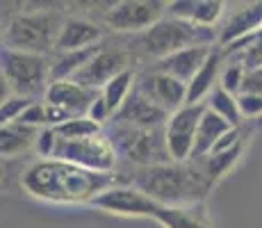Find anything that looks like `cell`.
I'll return each instance as SVG.
<instances>
[{
	"label": "cell",
	"mask_w": 262,
	"mask_h": 228,
	"mask_svg": "<svg viewBox=\"0 0 262 228\" xmlns=\"http://www.w3.org/2000/svg\"><path fill=\"white\" fill-rule=\"evenodd\" d=\"M233 59H237V62L244 67L246 71H253V69H262V39L255 46H251L249 50H244L242 55H237V57H233Z\"/></svg>",
	"instance_id": "32"
},
{
	"label": "cell",
	"mask_w": 262,
	"mask_h": 228,
	"mask_svg": "<svg viewBox=\"0 0 262 228\" xmlns=\"http://www.w3.org/2000/svg\"><path fill=\"white\" fill-rule=\"evenodd\" d=\"M107 135L112 139L114 149L119 153V160L128 162L130 167H158L173 162L169 153L167 133L164 128H130V126L110 123Z\"/></svg>",
	"instance_id": "5"
},
{
	"label": "cell",
	"mask_w": 262,
	"mask_h": 228,
	"mask_svg": "<svg viewBox=\"0 0 262 228\" xmlns=\"http://www.w3.org/2000/svg\"><path fill=\"white\" fill-rule=\"evenodd\" d=\"M3 82L16 96L43 98L50 87V57L3 48Z\"/></svg>",
	"instance_id": "6"
},
{
	"label": "cell",
	"mask_w": 262,
	"mask_h": 228,
	"mask_svg": "<svg viewBox=\"0 0 262 228\" xmlns=\"http://www.w3.org/2000/svg\"><path fill=\"white\" fill-rule=\"evenodd\" d=\"M121 182L137 187L158 205L167 208L205 203L212 190V182L194 162H169L144 169L133 167V174Z\"/></svg>",
	"instance_id": "2"
},
{
	"label": "cell",
	"mask_w": 262,
	"mask_h": 228,
	"mask_svg": "<svg viewBox=\"0 0 262 228\" xmlns=\"http://www.w3.org/2000/svg\"><path fill=\"white\" fill-rule=\"evenodd\" d=\"M169 112L162 110L160 105H155L150 98L139 91L137 87L133 89L130 98L123 103V108L114 114L112 123H121V126H130V128H146V130H153V128H164L169 121Z\"/></svg>",
	"instance_id": "14"
},
{
	"label": "cell",
	"mask_w": 262,
	"mask_h": 228,
	"mask_svg": "<svg viewBox=\"0 0 262 228\" xmlns=\"http://www.w3.org/2000/svg\"><path fill=\"white\" fill-rule=\"evenodd\" d=\"M230 130H233V126L226 119H221L219 114H214L212 110H208V105H205V112L201 116L199 130H196V144H194L191 160H201L205 155H210L214 151V146L219 144L221 137L226 133H230Z\"/></svg>",
	"instance_id": "21"
},
{
	"label": "cell",
	"mask_w": 262,
	"mask_h": 228,
	"mask_svg": "<svg viewBox=\"0 0 262 228\" xmlns=\"http://www.w3.org/2000/svg\"><path fill=\"white\" fill-rule=\"evenodd\" d=\"M191 46H216V30L199 28L189 21L164 16L144 34L135 37V42L130 44V50L135 53V57L153 59L155 64L173 53L191 48Z\"/></svg>",
	"instance_id": "4"
},
{
	"label": "cell",
	"mask_w": 262,
	"mask_h": 228,
	"mask_svg": "<svg viewBox=\"0 0 262 228\" xmlns=\"http://www.w3.org/2000/svg\"><path fill=\"white\" fill-rule=\"evenodd\" d=\"M205 105H208V110H212L214 114H219L221 119L228 121L233 128H242V126H244V116H242L237 96L228 94L224 87H216L212 94L208 96Z\"/></svg>",
	"instance_id": "25"
},
{
	"label": "cell",
	"mask_w": 262,
	"mask_h": 228,
	"mask_svg": "<svg viewBox=\"0 0 262 228\" xmlns=\"http://www.w3.org/2000/svg\"><path fill=\"white\" fill-rule=\"evenodd\" d=\"M224 53L219 48L212 50V55L208 57V62L201 67L199 73L191 78V82L187 85V105H199L205 103L208 96L219 87V80H221V71H224Z\"/></svg>",
	"instance_id": "19"
},
{
	"label": "cell",
	"mask_w": 262,
	"mask_h": 228,
	"mask_svg": "<svg viewBox=\"0 0 262 228\" xmlns=\"http://www.w3.org/2000/svg\"><path fill=\"white\" fill-rule=\"evenodd\" d=\"M242 91H251V94H260L262 96V69H253L246 71L244 85H242ZM239 91V94H242Z\"/></svg>",
	"instance_id": "33"
},
{
	"label": "cell",
	"mask_w": 262,
	"mask_h": 228,
	"mask_svg": "<svg viewBox=\"0 0 262 228\" xmlns=\"http://www.w3.org/2000/svg\"><path fill=\"white\" fill-rule=\"evenodd\" d=\"M100 96V91L89 89L84 85L75 82V80H55L43 96V103L57 105V108L67 110L73 116H84L89 114L94 100Z\"/></svg>",
	"instance_id": "16"
},
{
	"label": "cell",
	"mask_w": 262,
	"mask_h": 228,
	"mask_svg": "<svg viewBox=\"0 0 262 228\" xmlns=\"http://www.w3.org/2000/svg\"><path fill=\"white\" fill-rule=\"evenodd\" d=\"M226 9H228V3H221V0H173L169 3L167 16L189 21L199 28L216 30L224 21Z\"/></svg>",
	"instance_id": "17"
},
{
	"label": "cell",
	"mask_w": 262,
	"mask_h": 228,
	"mask_svg": "<svg viewBox=\"0 0 262 228\" xmlns=\"http://www.w3.org/2000/svg\"><path fill=\"white\" fill-rule=\"evenodd\" d=\"M235 9H226V16L216 28V48L258 34L262 30V3H237Z\"/></svg>",
	"instance_id": "13"
},
{
	"label": "cell",
	"mask_w": 262,
	"mask_h": 228,
	"mask_svg": "<svg viewBox=\"0 0 262 228\" xmlns=\"http://www.w3.org/2000/svg\"><path fill=\"white\" fill-rule=\"evenodd\" d=\"M249 141V139H246ZM246 141H242V144L233 146V149L228 151H221V153H210L205 155V158L201 160H191L196 167H199L201 171L205 174V178L212 182V187L219 182L221 178H226V176L230 174V171L237 167V162L242 160V155H244L246 151Z\"/></svg>",
	"instance_id": "22"
},
{
	"label": "cell",
	"mask_w": 262,
	"mask_h": 228,
	"mask_svg": "<svg viewBox=\"0 0 262 228\" xmlns=\"http://www.w3.org/2000/svg\"><path fill=\"white\" fill-rule=\"evenodd\" d=\"M169 3L162 0H121L103 12V25L114 34H144L167 16Z\"/></svg>",
	"instance_id": "8"
},
{
	"label": "cell",
	"mask_w": 262,
	"mask_h": 228,
	"mask_svg": "<svg viewBox=\"0 0 262 228\" xmlns=\"http://www.w3.org/2000/svg\"><path fill=\"white\" fill-rule=\"evenodd\" d=\"M57 133H55V128H41L39 130V137L37 141H34V151H37V155L41 160H48L55 155V149H57Z\"/></svg>",
	"instance_id": "30"
},
{
	"label": "cell",
	"mask_w": 262,
	"mask_h": 228,
	"mask_svg": "<svg viewBox=\"0 0 262 228\" xmlns=\"http://www.w3.org/2000/svg\"><path fill=\"white\" fill-rule=\"evenodd\" d=\"M237 100H239V110H242L244 121H251V119L262 116V96L260 94L242 91V94H237Z\"/></svg>",
	"instance_id": "31"
},
{
	"label": "cell",
	"mask_w": 262,
	"mask_h": 228,
	"mask_svg": "<svg viewBox=\"0 0 262 228\" xmlns=\"http://www.w3.org/2000/svg\"><path fill=\"white\" fill-rule=\"evenodd\" d=\"M18 123L30 126V128H48V119H46V103L43 100H34L28 110L23 112V116L18 119Z\"/></svg>",
	"instance_id": "29"
},
{
	"label": "cell",
	"mask_w": 262,
	"mask_h": 228,
	"mask_svg": "<svg viewBox=\"0 0 262 228\" xmlns=\"http://www.w3.org/2000/svg\"><path fill=\"white\" fill-rule=\"evenodd\" d=\"M155 221L162 228H212L205 203H191L178 208L160 205V210L155 212Z\"/></svg>",
	"instance_id": "20"
},
{
	"label": "cell",
	"mask_w": 262,
	"mask_h": 228,
	"mask_svg": "<svg viewBox=\"0 0 262 228\" xmlns=\"http://www.w3.org/2000/svg\"><path fill=\"white\" fill-rule=\"evenodd\" d=\"M103 37L105 30L100 28V23L84 16H67L59 30L55 53H75V50L94 48L103 44Z\"/></svg>",
	"instance_id": "15"
},
{
	"label": "cell",
	"mask_w": 262,
	"mask_h": 228,
	"mask_svg": "<svg viewBox=\"0 0 262 228\" xmlns=\"http://www.w3.org/2000/svg\"><path fill=\"white\" fill-rule=\"evenodd\" d=\"M205 112V103L183 105L180 110L171 112L164 133H167L169 153L173 162H191L196 144V130H199L201 116Z\"/></svg>",
	"instance_id": "9"
},
{
	"label": "cell",
	"mask_w": 262,
	"mask_h": 228,
	"mask_svg": "<svg viewBox=\"0 0 262 228\" xmlns=\"http://www.w3.org/2000/svg\"><path fill=\"white\" fill-rule=\"evenodd\" d=\"M214 48L216 46H191V48H185V50H180V53H173V55H169V57L160 59V62L150 64V69L162 71V73L171 75V78L189 85L191 78L208 62V57L212 55Z\"/></svg>",
	"instance_id": "18"
},
{
	"label": "cell",
	"mask_w": 262,
	"mask_h": 228,
	"mask_svg": "<svg viewBox=\"0 0 262 228\" xmlns=\"http://www.w3.org/2000/svg\"><path fill=\"white\" fill-rule=\"evenodd\" d=\"M53 158L71 162V164L89 171H100V174H117L119 167V153L107 130L94 137H84V139H62L59 137Z\"/></svg>",
	"instance_id": "7"
},
{
	"label": "cell",
	"mask_w": 262,
	"mask_h": 228,
	"mask_svg": "<svg viewBox=\"0 0 262 228\" xmlns=\"http://www.w3.org/2000/svg\"><path fill=\"white\" fill-rule=\"evenodd\" d=\"M135 85H137V73H135L133 69H128V71H123V73H119L114 80H110V82L100 89V96L105 98V103L112 110V114H117L119 110L123 108V103L130 98V94H133Z\"/></svg>",
	"instance_id": "24"
},
{
	"label": "cell",
	"mask_w": 262,
	"mask_h": 228,
	"mask_svg": "<svg viewBox=\"0 0 262 228\" xmlns=\"http://www.w3.org/2000/svg\"><path fill=\"white\" fill-rule=\"evenodd\" d=\"M92 205L114 217H148V219H155V212L160 210V205L150 196L125 182L110 187Z\"/></svg>",
	"instance_id": "11"
},
{
	"label": "cell",
	"mask_w": 262,
	"mask_h": 228,
	"mask_svg": "<svg viewBox=\"0 0 262 228\" xmlns=\"http://www.w3.org/2000/svg\"><path fill=\"white\" fill-rule=\"evenodd\" d=\"M25 194L43 203L84 205L94 203L103 192L119 185L117 174H100L64 160H34L21 176Z\"/></svg>",
	"instance_id": "1"
},
{
	"label": "cell",
	"mask_w": 262,
	"mask_h": 228,
	"mask_svg": "<svg viewBox=\"0 0 262 228\" xmlns=\"http://www.w3.org/2000/svg\"><path fill=\"white\" fill-rule=\"evenodd\" d=\"M34 103V98L28 96H9L7 100H3V108H0V116H3V123H14L23 116V112Z\"/></svg>",
	"instance_id": "28"
},
{
	"label": "cell",
	"mask_w": 262,
	"mask_h": 228,
	"mask_svg": "<svg viewBox=\"0 0 262 228\" xmlns=\"http://www.w3.org/2000/svg\"><path fill=\"white\" fill-rule=\"evenodd\" d=\"M103 130H105L103 126L96 123L94 119H89L84 114V116H75V119L62 123L59 128H55V133H57V137H62V139H84V137H94V135L103 133Z\"/></svg>",
	"instance_id": "26"
},
{
	"label": "cell",
	"mask_w": 262,
	"mask_h": 228,
	"mask_svg": "<svg viewBox=\"0 0 262 228\" xmlns=\"http://www.w3.org/2000/svg\"><path fill=\"white\" fill-rule=\"evenodd\" d=\"M246 78V69L242 67L237 59H228V64L221 71V80H219V87H224L228 94L237 96L242 91V85H244Z\"/></svg>",
	"instance_id": "27"
},
{
	"label": "cell",
	"mask_w": 262,
	"mask_h": 228,
	"mask_svg": "<svg viewBox=\"0 0 262 228\" xmlns=\"http://www.w3.org/2000/svg\"><path fill=\"white\" fill-rule=\"evenodd\" d=\"M135 62V53L125 46H112V48H100L96 53V57L87 64L78 75H75V82L84 85L89 89L100 91L110 80H114L119 73L133 69L130 64Z\"/></svg>",
	"instance_id": "10"
},
{
	"label": "cell",
	"mask_w": 262,
	"mask_h": 228,
	"mask_svg": "<svg viewBox=\"0 0 262 228\" xmlns=\"http://www.w3.org/2000/svg\"><path fill=\"white\" fill-rule=\"evenodd\" d=\"M64 18L67 16L57 7L25 9L14 14L5 25L3 48L53 57Z\"/></svg>",
	"instance_id": "3"
},
{
	"label": "cell",
	"mask_w": 262,
	"mask_h": 228,
	"mask_svg": "<svg viewBox=\"0 0 262 228\" xmlns=\"http://www.w3.org/2000/svg\"><path fill=\"white\" fill-rule=\"evenodd\" d=\"M37 137H39L37 128L23 126L18 121L3 123V128H0V151H3V158H16V155L25 153V151L34 149Z\"/></svg>",
	"instance_id": "23"
},
{
	"label": "cell",
	"mask_w": 262,
	"mask_h": 228,
	"mask_svg": "<svg viewBox=\"0 0 262 228\" xmlns=\"http://www.w3.org/2000/svg\"><path fill=\"white\" fill-rule=\"evenodd\" d=\"M146 98H150L155 105H160L167 112H176L183 105H187V85L171 78L155 69H144L137 73V85H135Z\"/></svg>",
	"instance_id": "12"
}]
</instances>
